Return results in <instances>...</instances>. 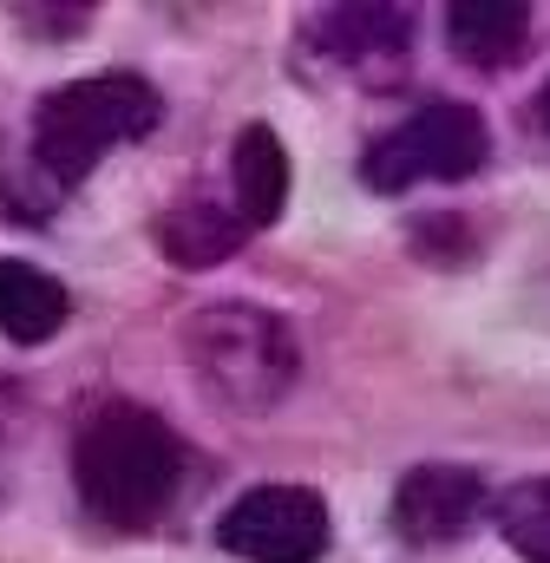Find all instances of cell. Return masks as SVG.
<instances>
[{
	"label": "cell",
	"instance_id": "obj_1",
	"mask_svg": "<svg viewBox=\"0 0 550 563\" xmlns=\"http://www.w3.org/2000/svg\"><path fill=\"white\" fill-rule=\"evenodd\" d=\"M177 478H184L177 432L132 400L99 407L73 439V485H79L86 511L112 531H151L170 511Z\"/></svg>",
	"mask_w": 550,
	"mask_h": 563
},
{
	"label": "cell",
	"instance_id": "obj_8",
	"mask_svg": "<svg viewBox=\"0 0 550 563\" xmlns=\"http://www.w3.org/2000/svg\"><path fill=\"white\" fill-rule=\"evenodd\" d=\"M288 203V151L270 125H243L230 151V210L243 230H270Z\"/></svg>",
	"mask_w": 550,
	"mask_h": 563
},
{
	"label": "cell",
	"instance_id": "obj_12",
	"mask_svg": "<svg viewBox=\"0 0 550 563\" xmlns=\"http://www.w3.org/2000/svg\"><path fill=\"white\" fill-rule=\"evenodd\" d=\"M498 531L525 563H550V472L544 478H518L498 498Z\"/></svg>",
	"mask_w": 550,
	"mask_h": 563
},
{
	"label": "cell",
	"instance_id": "obj_4",
	"mask_svg": "<svg viewBox=\"0 0 550 563\" xmlns=\"http://www.w3.org/2000/svg\"><path fill=\"white\" fill-rule=\"evenodd\" d=\"M492 157V132L472 106H419L413 119H400L394 132L367 144L361 177L381 197H400L413 184H459L472 170H485Z\"/></svg>",
	"mask_w": 550,
	"mask_h": 563
},
{
	"label": "cell",
	"instance_id": "obj_3",
	"mask_svg": "<svg viewBox=\"0 0 550 563\" xmlns=\"http://www.w3.org/2000/svg\"><path fill=\"white\" fill-rule=\"evenodd\" d=\"M157 119H164V99L138 73L73 79V86L46 92L40 112H33V164L53 184H79L106 151L157 132Z\"/></svg>",
	"mask_w": 550,
	"mask_h": 563
},
{
	"label": "cell",
	"instance_id": "obj_13",
	"mask_svg": "<svg viewBox=\"0 0 550 563\" xmlns=\"http://www.w3.org/2000/svg\"><path fill=\"white\" fill-rule=\"evenodd\" d=\"M538 119H544V132H550V86H544V99H538Z\"/></svg>",
	"mask_w": 550,
	"mask_h": 563
},
{
	"label": "cell",
	"instance_id": "obj_6",
	"mask_svg": "<svg viewBox=\"0 0 550 563\" xmlns=\"http://www.w3.org/2000/svg\"><path fill=\"white\" fill-rule=\"evenodd\" d=\"M485 518V478L465 465H413L394 492V531L407 544H459Z\"/></svg>",
	"mask_w": 550,
	"mask_h": 563
},
{
	"label": "cell",
	"instance_id": "obj_10",
	"mask_svg": "<svg viewBox=\"0 0 550 563\" xmlns=\"http://www.w3.org/2000/svg\"><path fill=\"white\" fill-rule=\"evenodd\" d=\"M243 236H250V230L237 223V210H230V203H210V197H184V203L157 223V243H164V256H170L177 269H210V263L237 256Z\"/></svg>",
	"mask_w": 550,
	"mask_h": 563
},
{
	"label": "cell",
	"instance_id": "obj_2",
	"mask_svg": "<svg viewBox=\"0 0 550 563\" xmlns=\"http://www.w3.org/2000/svg\"><path fill=\"white\" fill-rule=\"evenodd\" d=\"M184 361L230 413H270L295 387V328L256 301H210L184 321Z\"/></svg>",
	"mask_w": 550,
	"mask_h": 563
},
{
	"label": "cell",
	"instance_id": "obj_5",
	"mask_svg": "<svg viewBox=\"0 0 550 563\" xmlns=\"http://www.w3.org/2000/svg\"><path fill=\"white\" fill-rule=\"evenodd\" d=\"M217 544L243 563H315L328 551V505L308 485H256L217 518Z\"/></svg>",
	"mask_w": 550,
	"mask_h": 563
},
{
	"label": "cell",
	"instance_id": "obj_9",
	"mask_svg": "<svg viewBox=\"0 0 550 563\" xmlns=\"http://www.w3.org/2000/svg\"><path fill=\"white\" fill-rule=\"evenodd\" d=\"M315 46L348 66H394L413 46V13L407 7H321Z\"/></svg>",
	"mask_w": 550,
	"mask_h": 563
},
{
	"label": "cell",
	"instance_id": "obj_7",
	"mask_svg": "<svg viewBox=\"0 0 550 563\" xmlns=\"http://www.w3.org/2000/svg\"><path fill=\"white\" fill-rule=\"evenodd\" d=\"M531 40V7L525 0H452L446 7V46L479 66V73H505Z\"/></svg>",
	"mask_w": 550,
	"mask_h": 563
},
{
	"label": "cell",
	"instance_id": "obj_11",
	"mask_svg": "<svg viewBox=\"0 0 550 563\" xmlns=\"http://www.w3.org/2000/svg\"><path fill=\"white\" fill-rule=\"evenodd\" d=\"M59 321H66V288L20 256H0V334L20 347H40L59 334Z\"/></svg>",
	"mask_w": 550,
	"mask_h": 563
}]
</instances>
